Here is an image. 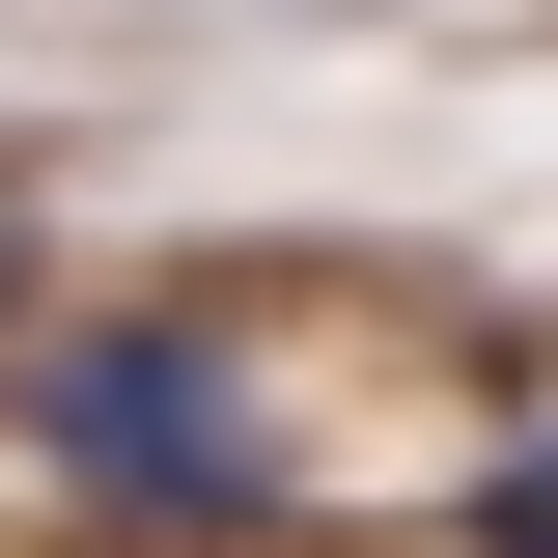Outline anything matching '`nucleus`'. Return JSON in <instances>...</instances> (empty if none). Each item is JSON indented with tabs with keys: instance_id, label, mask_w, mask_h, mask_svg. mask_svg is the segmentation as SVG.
Masks as SVG:
<instances>
[{
	"instance_id": "f257e3e1",
	"label": "nucleus",
	"mask_w": 558,
	"mask_h": 558,
	"mask_svg": "<svg viewBox=\"0 0 558 558\" xmlns=\"http://www.w3.org/2000/svg\"><path fill=\"white\" fill-rule=\"evenodd\" d=\"M57 475L112 502V531H252L279 502V418H252V363L196 336V307H112V336H57Z\"/></svg>"
},
{
	"instance_id": "f03ea898",
	"label": "nucleus",
	"mask_w": 558,
	"mask_h": 558,
	"mask_svg": "<svg viewBox=\"0 0 558 558\" xmlns=\"http://www.w3.org/2000/svg\"><path fill=\"white\" fill-rule=\"evenodd\" d=\"M475 558H558V447H502V475H475Z\"/></svg>"
}]
</instances>
